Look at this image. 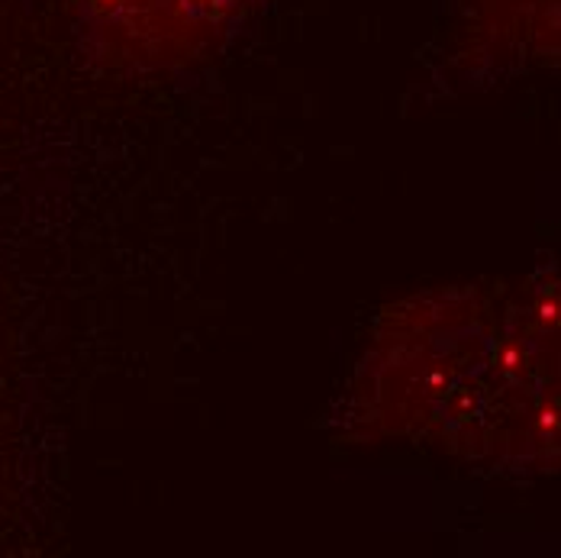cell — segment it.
Listing matches in <instances>:
<instances>
[{"label":"cell","instance_id":"6da1fadb","mask_svg":"<svg viewBox=\"0 0 561 558\" xmlns=\"http://www.w3.org/2000/svg\"><path fill=\"white\" fill-rule=\"evenodd\" d=\"M91 20L136 56L169 58L207 43L242 0H81Z\"/></svg>","mask_w":561,"mask_h":558}]
</instances>
